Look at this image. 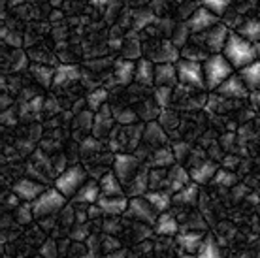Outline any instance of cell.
<instances>
[{
  "mask_svg": "<svg viewBox=\"0 0 260 258\" xmlns=\"http://www.w3.org/2000/svg\"><path fill=\"white\" fill-rule=\"evenodd\" d=\"M222 55L228 58V62L234 66V70H240L243 66H247L249 62L256 60V47L254 44H251L249 40H245L241 34H238L236 30L230 33L226 44H224V49H222Z\"/></svg>",
  "mask_w": 260,
  "mask_h": 258,
  "instance_id": "6da1fadb",
  "label": "cell"
},
{
  "mask_svg": "<svg viewBox=\"0 0 260 258\" xmlns=\"http://www.w3.org/2000/svg\"><path fill=\"white\" fill-rule=\"evenodd\" d=\"M204 76H206V89L215 90L219 85L234 74V66L228 62L222 53H211L204 62Z\"/></svg>",
  "mask_w": 260,
  "mask_h": 258,
  "instance_id": "7a4b0ae2",
  "label": "cell"
},
{
  "mask_svg": "<svg viewBox=\"0 0 260 258\" xmlns=\"http://www.w3.org/2000/svg\"><path fill=\"white\" fill-rule=\"evenodd\" d=\"M66 204H68V198H66L57 187L46 188L36 200L30 202L32 213L38 220L46 219V217H55L57 213L62 211V207H64Z\"/></svg>",
  "mask_w": 260,
  "mask_h": 258,
  "instance_id": "3957f363",
  "label": "cell"
},
{
  "mask_svg": "<svg viewBox=\"0 0 260 258\" xmlns=\"http://www.w3.org/2000/svg\"><path fill=\"white\" fill-rule=\"evenodd\" d=\"M87 179H89V172L78 162V164H72V166L64 168L55 177V187L59 188L66 198H72Z\"/></svg>",
  "mask_w": 260,
  "mask_h": 258,
  "instance_id": "277c9868",
  "label": "cell"
},
{
  "mask_svg": "<svg viewBox=\"0 0 260 258\" xmlns=\"http://www.w3.org/2000/svg\"><path fill=\"white\" fill-rule=\"evenodd\" d=\"M177 78L181 87H189L194 90H208L206 89V76H204V66L198 60L189 58H179L176 62Z\"/></svg>",
  "mask_w": 260,
  "mask_h": 258,
  "instance_id": "5b68a950",
  "label": "cell"
},
{
  "mask_svg": "<svg viewBox=\"0 0 260 258\" xmlns=\"http://www.w3.org/2000/svg\"><path fill=\"white\" fill-rule=\"evenodd\" d=\"M124 217H128L130 220H140V222H145V224L153 226L156 217H158V211H156L155 206H153V204L145 198V194H143V196L130 198Z\"/></svg>",
  "mask_w": 260,
  "mask_h": 258,
  "instance_id": "8992f818",
  "label": "cell"
},
{
  "mask_svg": "<svg viewBox=\"0 0 260 258\" xmlns=\"http://www.w3.org/2000/svg\"><path fill=\"white\" fill-rule=\"evenodd\" d=\"M145 162H142L134 153H115L113 158V172L117 174V177L123 181V185H126L134 175L138 174V170L142 168Z\"/></svg>",
  "mask_w": 260,
  "mask_h": 258,
  "instance_id": "52a82bcc",
  "label": "cell"
},
{
  "mask_svg": "<svg viewBox=\"0 0 260 258\" xmlns=\"http://www.w3.org/2000/svg\"><path fill=\"white\" fill-rule=\"evenodd\" d=\"M230 33H232V30H228V26L224 25V23H217V25H213L211 28H208L206 33L196 34V36L202 40V45H204L209 53H222Z\"/></svg>",
  "mask_w": 260,
  "mask_h": 258,
  "instance_id": "ba28073f",
  "label": "cell"
},
{
  "mask_svg": "<svg viewBox=\"0 0 260 258\" xmlns=\"http://www.w3.org/2000/svg\"><path fill=\"white\" fill-rule=\"evenodd\" d=\"M185 23H187L190 33L196 36V34L206 33L208 28H211L213 25H217V23H219V15H215V13L211 12V10H208V8L198 6L194 12L187 17Z\"/></svg>",
  "mask_w": 260,
  "mask_h": 258,
  "instance_id": "9c48e42d",
  "label": "cell"
},
{
  "mask_svg": "<svg viewBox=\"0 0 260 258\" xmlns=\"http://www.w3.org/2000/svg\"><path fill=\"white\" fill-rule=\"evenodd\" d=\"M215 90H217V94H221L226 100H245V98H249V92H251L247 89V85L243 83L240 74H232L230 78L224 79Z\"/></svg>",
  "mask_w": 260,
  "mask_h": 258,
  "instance_id": "30bf717a",
  "label": "cell"
},
{
  "mask_svg": "<svg viewBox=\"0 0 260 258\" xmlns=\"http://www.w3.org/2000/svg\"><path fill=\"white\" fill-rule=\"evenodd\" d=\"M46 185L38 179H30V177H23V179L15 181L12 185V192L19 198L21 202H34L40 194L46 190Z\"/></svg>",
  "mask_w": 260,
  "mask_h": 258,
  "instance_id": "8fae6325",
  "label": "cell"
},
{
  "mask_svg": "<svg viewBox=\"0 0 260 258\" xmlns=\"http://www.w3.org/2000/svg\"><path fill=\"white\" fill-rule=\"evenodd\" d=\"M147 58H151L155 64H162V62H177L181 58V49L174 45L172 40H160L155 45V49L147 51Z\"/></svg>",
  "mask_w": 260,
  "mask_h": 258,
  "instance_id": "7c38bea8",
  "label": "cell"
},
{
  "mask_svg": "<svg viewBox=\"0 0 260 258\" xmlns=\"http://www.w3.org/2000/svg\"><path fill=\"white\" fill-rule=\"evenodd\" d=\"M113 123L115 117H113V111H111L110 104H106L104 108H100L98 111H94V123H92L91 134L104 140V138H110V134L113 132Z\"/></svg>",
  "mask_w": 260,
  "mask_h": 258,
  "instance_id": "4fadbf2b",
  "label": "cell"
},
{
  "mask_svg": "<svg viewBox=\"0 0 260 258\" xmlns=\"http://www.w3.org/2000/svg\"><path fill=\"white\" fill-rule=\"evenodd\" d=\"M128 202L130 198L126 194H117V196H106V194H102L96 204L104 211V217H124Z\"/></svg>",
  "mask_w": 260,
  "mask_h": 258,
  "instance_id": "5bb4252c",
  "label": "cell"
},
{
  "mask_svg": "<svg viewBox=\"0 0 260 258\" xmlns=\"http://www.w3.org/2000/svg\"><path fill=\"white\" fill-rule=\"evenodd\" d=\"M153 232L160 238H174L181 232V224H179V220L174 213L162 211V213H158L155 224H153Z\"/></svg>",
  "mask_w": 260,
  "mask_h": 258,
  "instance_id": "9a60e30c",
  "label": "cell"
},
{
  "mask_svg": "<svg viewBox=\"0 0 260 258\" xmlns=\"http://www.w3.org/2000/svg\"><path fill=\"white\" fill-rule=\"evenodd\" d=\"M217 170H219V162L213 158H204V160L196 162L194 166H190V179L198 185H206L209 181H213Z\"/></svg>",
  "mask_w": 260,
  "mask_h": 258,
  "instance_id": "2e32d148",
  "label": "cell"
},
{
  "mask_svg": "<svg viewBox=\"0 0 260 258\" xmlns=\"http://www.w3.org/2000/svg\"><path fill=\"white\" fill-rule=\"evenodd\" d=\"M147 190H149V164H143L138 170V174L124 185V194L128 198H134V196H143Z\"/></svg>",
  "mask_w": 260,
  "mask_h": 258,
  "instance_id": "e0dca14e",
  "label": "cell"
},
{
  "mask_svg": "<svg viewBox=\"0 0 260 258\" xmlns=\"http://www.w3.org/2000/svg\"><path fill=\"white\" fill-rule=\"evenodd\" d=\"M190 181V172L185 166H181L179 162H176L174 166L168 168V174H166V190L172 194H176L177 190H181L187 183Z\"/></svg>",
  "mask_w": 260,
  "mask_h": 258,
  "instance_id": "ac0fdd59",
  "label": "cell"
},
{
  "mask_svg": "<svg viewBox=\"0 0 260 258\" xmlns=\"http://www.w3.org/2000/svg\"><path fill=\"white\" fill-rule=\"evenodd\" d=\"M100 196H102V190H100L98 179H87L78 192L72 196V202L79 206H91V204H96Z\"/></svg>",
  "mask_w": 260,
  "mask_h": 258,
  "instance_id": "d6986e66",
  "label": "cell"
},
{
  "mask_svg": "<svg viewBox=\"0 0 260 258\" xmlns=\"http://www.w3.org/2000/svg\"><path fill=\"white\" fill-rule=\"evenodd\" d=\"M134 76H136V60L130 58H117L113 64V81L117 85H126L134 83Z\"/></svg>",
  "mask_w": 260,
  "mask_h": 258,
  "instance_id": "ffe728a7",
  "label": "cell"
},
{
  "mask_svg": "<svg viewBox=\"0 0 260 258\" xmlns=\"http://www.w3.org/2000/svg\"><path fill=\"white\" fill-rule=\"evenodd\" d=\"M79 79H81L79 66L64 62V64H59L55 68V81H53V87H70V85L78 83Z\"/></svg>",
  "mask_w": 260,
  "mask_h": 258,
  "instance_id": "44dd1931",
  "label": "cell"
},
{
  "mask_svg": "<svg viewBox=\"0 0 260 258\" xmlns=\"http://www.w3.org/2000/svg\"><path fill=\"white\" fill-rule=\"evenodd\" d=\"M179 78H177L176 62H162L155 64V87H177Z\"/></svg>",
  "mask_w": 260,
  "mask_h": 258,
  "instance_id": "7402d4cb",
  "label": "cell"
},
{
  "mask_svg": "<svg viewBox=\"0 0 260 258\" xmlns=\"http://www.w3.org/2000/svg\"><path fill=\"white\" fill-rule=\"evenodd\" d=\"M142 142L145 145H149L151 149H156L168 143V136H166V130L160 126L158 121H149V123H145V126H143Z\"/></svg>",
  "mask_w": 260,
  "mask_h": 258,
  "instance_id": "603a6c76",
  "label": "cell"
},
{
  "mask_svg": "<svg viewBox=\"0 0 260 258\" xmlns=\"http://www.w3.org/2000/svg\"><path fill=\"white\" fill-rule=\"evenodd\" d=\"M134 83L140 87H155V62L151 58H140L136 62Z\"/></svg>",
  "mask_w": 260,
  "mask_h": 258,
  "instance_id": "cb8c5ba5",
  "label": "cell"
},
{
  "mask_svg": "<svg viewBox=\"0 0 260 258\" xmlns=\"http://www.w3.org/2000/svg\"><path fill=\"white\" fill-rule=\"evenodd\" d=\"M177 160H176V155H174V149L166 143V145H160V147L153 149V153H151L147 164H149L151 168H170V166H174Z\"/></svg>",
  "mask_w": 260,
  "mask_h": 258,
  "instance_id": "d4e9b609",
  "label": "cell"
},
{
  "mask_svg": "<svg viewBox=\"0 0 260 258\" xmlns=\"http://www.w3.org/2000/svg\"><path fill=\"white\" fill-rule=\"evenodd\" d=\"M198 196H200V185L190 179L181 190H177L176 194H172V202H174L176 206L189 207V206H194L196 202H198Z\"/></svg>",
  "mask_w": 260,
  "mask_h": 258,
  "instance_id": "484cf974",
  "label": "cell"
},
{
  "mask_svg": "<svg viewBox=\"0 0 260 258\" xmlns=\"http://www.w3.org/2000/svg\"><path fill=\"white\" fill-rule=\"evenodd\" d=\"M98 185H100V190L106 196H117V194H124V185L123 181L119 179L115 172H106L98 177Z\"/></svg>",
  "mask_w": 260,
  "mask_h": 258,
  "instance_id": "4316f807",
  "label": "cell"
},
{
  "mask_svg": "<svg viewBox=\"0 0 260 258\" xmlns=\"http://www.w3.org/2000/svg\"><path fill=\"white\" fill-rule=\"evenodd\" d=\"M202 239H204V234L200 230H189L187 228L185 232L177 234V245L189 254H196L202 245Z\"/></svg>",
  "mask_w": 260,
  "mask_h": 258,
  "instance_id": "83f0119b",
  "label": "cell"
},
{
  "mask_svg": "<svg viewBox=\"0 0 260 258\" xmlns=\"http://www.w3.org/2000/svg\"><path fill=\"white\" fill-rule=\"evenodd\" d=\"M243 79V83L247 85V89L253 92V90H260V58L253 60V62H249L247 66H243L240 68L238 72Z\"/></svg>",
  "mask_w": 260,
  "mask_h": 258,
  "instance_id": "f1b7e54d",
  "label": "cell"
},
{
  "mask_svg": "<svg viewBox=\"0 0 260 258\" xmlns=\"http://www.w3.org/2000/svg\"><path fill=\"white\" fill-rule=\"evenodd\" d=\"M145 198L155 206V209L158 213H162V211H168L170 206L174 204L172 202V192H168L166 188H156V190H147L145 192Z\"/></svg>",
  "mask_w": 260,
  "mask_h": 258,
  "instance_id": "f546056e",
  "label": "cell"
},
{
  "mask_svg": "<svg viewBox=\"0 0 260 258\" xmlns=\"http://www.w3.org/2000/svg\"><path fill=\"white\" fill-rule=\"evenodd\" d=\"M30 72L34 74L32 78L36 79L38 85H42L44 89L53 87V81H55V68H49V64L34 62V64H30Z\"/></svg>",
  "mask_w": 260,
  "mask_h": 258,
  "instance_id": "4dcf8cb0",
  "label": "cell"
},
{
  "mask_svg": "<svg viewBox=\"0 0 260 258\" xmlns=\"http://www.w3.org/2000/svg\"><path fill=\"white\" fill-rule=\"evenodd\" d=\"M108 98H110V90L104 87H94V89H89L87 96H85V104L89 110L98 111L108 104Z\"/></svg>",
  "mask_w": 260,
  "mask_h": 258,
  "instance_id": "1f68e13d",
  "label": "cell"
},
{
  "mask_svg": "<svg viewBox=\"0 0 260 258\" xmlns=\"http://www.w3.org/2000/svg\"><path fill=\"white\" fill-rule=\"evenodd\" d=\"M138 30H130L123 40V57L130 58V60H136L142 55V44L138 38Z\"/></svg>",
  "mask_w": 260,
  "mask_h": 258,
  "instance_id": "d6a6232c",
  "label": "cell"
},
{
  "mask_svg": "<svg viewBox=\"0 0 260 258\" xmlns=\"http://www.w3.org/2000/svg\"><path fill=\"white\" fill-rule=\"evenodd\" d=\"M236 33L241 34L251 44H256L260 40V19H243L236 28Z\"/></svg>",
  "mask_w": 260,
  "mask_h": 258,
  "instance_id": "836d02e7",
  "label": "cell"
},
{
  "mask_svg": "<svg viewBox=\"0 0 260 258\" xmlns=\"http://www.w3.org/2000/svg\"><path fill=\"white\" fill-rule=\"evenodd\" d=\"M196 254L202 258H219L222 254V249H221V245L217 243L215 236L208 234V236H204V239H202V245Z\"/></svg>",
  "mask_w": 260,
  "mask_h": 258,
  "instance_id": "e575fe53",
  "label": "cell"
},
{
  "mask_svg": "<svg viewBox=\"0 0 260 258\" xmlns=\"http://www.w3.org/2000/svg\"><path fill=\"white\" fill-rule=\"evenodd\" d=\"M100 151H102V140L96 138V136H83L79 140V153L83 156L98 155Z\"/></svg>",
  "mask_w": 260,
  "mask_h": 258,
  "instance_id": "d590c367",
  "label": "cell"
},
{
  "mask_svg": "<svg viewBox=\"0 0 260 258\" xmlns=\"http://www.w3.org/2000/svg\"><path fill=\"white\" fill-rule=\"evenodd\" d=\"M211 53L204 47V45H198V44H187L185 47L181 49V58H189V60H198V62H204L206 58L209 57Z\"/></svg>",
  "mask_w": 260,
  "mask_h": 258,
  "instance_id": "8d00e7d4",
  "label": "cell"
},
{
  "mask_svg": "<svg viewBox=\"0 0 260 258\" xmlns=\"http://www.w3.org/2000/svg\"><path fill=\"white\" fill-rule=\"evenodd\" d=\"M213 183L215 185H219V187L232 188V187H236V183H238V175H236L230 168L219 166V170H217V174H215V177H213Z\"/></svg>",
  "mask_w": 260,
  "mask_h": 258,
  "instance_id": "74e56055",
  "label": "cell"
},
{
  "mask_svg": "<svg viewBox=\"0 0 260 258\" xmlns=\"http://www.w3.org/2000/svg\"><path fill=\"white\" fill-rule=\"evenodd\" d=\"M174 90H176V87H155V89H153V100H155L156 106H158L160 110L172 106Z\"/></svg>",
  "mask_w": 260,
  "mask_h": 258,
  "instance_id": "f35d334b",
  "label": "cell"
},
{
  "mask_svg": "<svg viewBox=\"0 0 260 258\" xmlns=\"http://www.w3.org/2000/svg\"><path fill=\"white\" fill-rule=\"evenodd\" d=\"M13 219H15V222L19 226H25V224H30L36 217H34L32 213V206L28 204V202H23V204H19V206L13 209Z\"/></svg>",
  "mask_w": 260,
  "mask_h": 258,
  "instance_id": "ab89813d",
  "label": "cell"
},
{
  "mask_svg": "<svg viewBox=\"0 0 260 258\" xmlns=\"http://www.w3.org/2000/svg\"><path fill=\"white\" fill-rule=\"evenodd\" d=\"M156 121L160 123V126H162L166 132H172L174 128L179 126V115H177L174 110H170V108L160 110V113H158V117H156Z\"/></svg>",
  "mask_w": 260,
  "mask_h": 258,
  "instance_id": "60d3db41",
  "label": "cell"
},
{
  "mask_svg": "<svg viewBox=\"0 0 260 258\" xmlns=\"http://www.w3.org/2000/svg\"><path fill=\"white\" fill-rule=\"evenodd\" d=\"M190 34H192V33L189 30V26H187V23H179V25H176V28H174V33H172L170 40L174 42V45H177L179 49H183L185 45L189 44Z\"/></svg>",
  "mask_w": 260,
  "mask_h": 258,
  "instance_id": "b9f144b4",
  "label": "cell"
},
{
  "mask_svg": "<svg viewBox=\"0 0 260 258\" xmlns=\"http://www.w3.org/2000/svg\"><path fill=\"white\" fill-rule=\"evenodd\" d=\"M91 236V230H89V224L87 222H74L68 230V238L76 243H83L85 239Z\"/></svg>",
  "mask_w": 260,
  "mask_h": 258,
  "instance_id": "7bdbcfd3",
  "label": "cell"
},
{
  "mask_svg": "<svg viewBox=\"0 0 260 258\" xmlns=\"http://www.w3.org/2000/svg\"><path fill=\"white\" fill-rule=\"evenodd\" d=\"M230 4H232V0H200V6L211 10L215 15H224Z\"/></svg>",
  "mask_w": 260,
  "mask_h": 258,
  "instance_id": "ee69618b",
  "label": "cell"
},
{
  "mask_svg": "<svg viewBox=\"0 0 260 258\" xmlns=\"http://www.w3.org/2000/svg\"><path fill=\"white\" fill-rule=\"evenodd\" d=\"M134 30H142V28H145L147 25H151L153 21H156L155 13L149 12V10H142V12H136L134 15Z\"/></svg>",
  "mask_w": 260,
  "mask_h": 258,
  "instance_id": "f6af8a7d",
  "label": "cell"
},
{
  "mask_svg": "<svg viewBox=\"0 0 260 258\" xmlns=\"http://www.w3.org/2000/svg\"><path fill=\"white\" fill-rule=\"evenodd\" d=\"M85 245H87L89 256H94V254L104 252V249H102V236H100V234H91L89 238L85 239Z\"/></svg>",
  "mask_w": 260,
  "mask_h": 258,
  "instance_id": "bcb514c9",
  "label": "cell"
},
{
  "mask_svg": "<svg viewBox=\"0 0 260 258\" xmlns=\"http://www.w3.org/2000/svg\"><path fill=\"white\" fill-rule=\"evenodd\" d=\"M102 230L104 234H119L123 230V226H121V217H104L102 220Z\"/></svg>",
  "mask_w": 260,
  "mask_h": 258,
  "instance_id": "7dc6e473",
  "label": "cell"
},
{
  "mask_svg": "<svg viewBox=\"0 0 260 258\" xmlns=\"http://www.w3.org/2000/svg\"><path fill=\"white\" fill-rule=\"evenodd\" d=\"M172 149H174V155H176L177 162L187 160V158L190 156V153H192V147L185 142H179V143H176V145H172Z\"/></svg>",
  "mask_w": 260,
  "mask_h": 258,
  "instance_id": "c3c4849f",
  "label": "cell"
},
{
  "mask_svg": "<svg viewBox=\"0 0 260 258\" xmlns=\"http://www.w3.org/2000/svg\"><path fill=\"white\" fill-rule=\"evenodd\" d=\"M121 243H119V239L113 236V234H104L102 236V249H104V252H108V254H111V252H115L117 249H121Z\"/></svg>",
  "mask_w": 260,
  "mask_h": 258,
  "instance_id": "681fc988",
  "label": "cell"
},
{
  "mask_svg": "<svg viewBox=\"0 0 260 258\" xmlns=\"http://www.w3.org/2000/svg\"><path fill=\"white\" fill-rule=\"evenodd\" d=\"M40 254L42 256H59V243L55 241V239H46L44 241V245H42V249H40Z\"/></svg>",
  "mask_w": 260,
  "mask_h": 258,
  "instance_id": "f907efd6",
  "label": "cell"
},
{
  "mask_svg": "<svg viewBox=\"0 0 260 258\" xmlns=\"http://www.w3.org/2000/svg\"><path fill=\"white\" fill-rule=\"evenodd\" d=\"M2 40L6 42V45H12V47H21V34L12 30V28H2Z\"/></svg>",
  "mask_w": 260,
  "mask_h": 258,
  "instance_id": "816d5d0a",
  "label": "cell"
},
{
  "mask_svg": "<svg viewBox=\"0 0 260 258\" xmlns=\"http://www.w3.org/2000/svg\"><path fill=\"white\" fill-rule=\"evenodd\" d=\"M221 142H226V143H230V145H234L236 136L234 134H224L221 138ZM222 151H224V153H230V147H228V145H224V147H222Z\"/></svg>",
  "mask_w": 260,
  "mask_h": 258,
  "instance_id": "f5cc1de1",
  "label": "cell"
},
{
  "mask_svg": "<svg viewBox=\"0 0 260 258\" xmlns=\"http://www.w3.org/2000/svg\"><path fill=\"white\" fill-rule=\"evenodd\" d=\"M10 4V6H19V4H23V2H25V0H2V6H4V4Z\"/></svg>",
  "mask_w": 260,
  "mask_h": 258,
  "instance_id": "db71d44e",
  "label": "cell"
},
{
  "mask_svg": "<svg viewBox=\"0 0 260 258\" xmlns=\"http://www.w3.org/2000/svg\"><path fill=\"white\" fill-rule=\"evenodd\" d=\"M254 47H256V57L260 58V40L256 42V44H254Z\"/></svg>",
  "mask_w": 260,
  "mask_h": 258,
  "instance_id": "11a10c76",
  "label": "cell"
},
{
  "mask_svg": "<svg viewBox=\"0 0 260 258\" xmlns=\"http://www.w3.org/2000/svg\"><path fill=\"white\" fill-rule=\"evenodd\" d=\"M62 2H64V0H51V4H53V6H60Z\"/></svg>",
  "mask_w": 260,
  "mask_h": 258,
  "instance_id": "9f6ffc18",
  "label": "cell"
}]
</instances>
